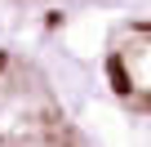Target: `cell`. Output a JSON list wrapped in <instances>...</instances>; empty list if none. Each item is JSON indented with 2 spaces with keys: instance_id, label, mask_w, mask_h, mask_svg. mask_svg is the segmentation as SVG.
Segmentation results:
<instances>
[{
  "instance_id": "6da1fadb",
  "label": "cell",
  "mask_w": 151,
  "mask_h": 147,
  "mask_svg": "<svg viewBox=\"0 0 151 147\" xmlns=\"http://www.w3.org/2000/svg\"><path fill=\"white\" fill-rule=\"evenodd\" d=\"M0 147H80L49 76L14 49H0Z\"/></svg>"
}]
</instances>
